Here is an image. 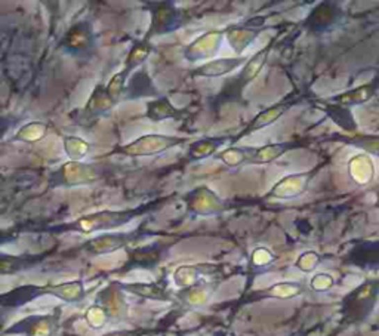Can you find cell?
<instances>
[{"instance_id":"obj_29","label":"cell","mask_w":379,"mask_h":336,"mask_svg":"<svg viewBox=\"0 0 379 336\" xmlns=\"http://www.w3.org/2000/svg\"><path fill=\"white\" fill-rule=\"evenodd\" d=\"M126 76H128V74H126L124 72L116 74V76H114V77L110 80V83H108L107 88H106V94H107V97L111 99L113 104L118 101V98H119L120 94H122L123 86H124V79H126Z\"/></svg>"},{"instance_id":"obj_7","label":"cell","mask_w":379,"mask_h":336,"mask_svg":"<svg viewBox=\"0 0 379 336\" xmlns=\"http://www.w3.org/2000/svg\"><path fill=\"white\" fill-rule=\"evenodd\" d=\"M135 239V234H102L85 243V250L92 255H106L116 252Z\"/></svg>"},{"instance_id":"obj_27","label":"cell","mask_w":379,"mask_h":336,"mask_svg":"<svg viewBox=\"0 0 379 336\" xmlns=\"http://www.w3.org/2000/svg\"><path fill=\"white\" fill-rule=\"evenodd\" d=\"M46 134V126L42 123H30L22 127V129L17 134L18 140L24 141H38Z\"/></svg>"},{"instance_id":"obj_12","label":"cell","mask_w":379,"mask_h":336,"mask_svg":"<svg viewBox=\"0 0 379 336\" xmlns=\"http://www.w3.org/2000/svg\"><path fill=\"white\" fill-rule=\"evenodd\" d=\"M46 287H48V295H54L56 298L65 301V303H77V301H82L85 298V287L80 280L46 286Z\"/></svg>"},{"instance_id":"obj_1","label":"cell","mask_w":379,"mask_h":336,"mask_svg":"<svg viewBox=\"0 0 379 336\" xmlns=\"http://www.w3.org/2000/svg\"><path fill=\"white\" fill-rule=\"evenodd\" d=\"M296 144H271L262 148H229L220 154L224 163L229 166H237L240 163H268L274 159L280 157L286 152H289Z\"/></svg>"},{"instance_id":"obj_10","label":"cell","mask_w":379,"mask_h":336,"mask_svg":"<svg viewBox=\"0 0 379 336\" xmlns=\"http://www.w3.org/2000/svg\"><path fill=\"white\" fill-rule=\"evenodd\" d=\"M376 83L378 82L362 85L359 88L346 92V94H339L334 98H330L329 102L337 104V106L346 107V109H350L353 106H360V104H364L366 101H369L373 97L376 90Z\"/></svg>"},{"instance_id":"obj_21","label":"cell","mask_w":379,"mask_h":336,"mask_svg":"<svg viewBox=\"0 0 379 336\" xmlns=\"http://www.w3.org/2000/svg\"><path fill=\"white\" fill-rule=\"evenodd\" d=\"M160 259V250L156 248H143L131 253L129 264L136 266H152Z\"/></svg>"},{"instance_id":"obj_4","label":"cell","mask_w":379,"mask_h":336,"mask_svg":"<svg viewBox=\"0 0 379 336\" xmlns=\"http://www.w3.org/2000/svg\"><path fill=\"white\" fill-rule=\"evenodd\" d=\"M341 17L342 10L337 3L325 2L313 10L312 15L307 18L305 26L314 33H323L328 29L334 27Z\"/></svg>"},{"instance_id":"obj_20","label":"cell","mask_w":379,"mask_h":336,"mask_svg":"<svg viewBox=\"0 0 379 336\" xmlns=\"http://www.w3.org/2000/svg\"><path fill=\"white\" fill-rule=\"evenodd\" d=\"M175 19L174 6L170 5H160L153 15V30L157 33H163L169 27H172V22Z\"/></svg>"},{"instance_id":"obj_15","label":"cell","mask_w":379,"mask_h":336,"mask_svg":"<svg viewBox=\"0 0 379 336\" xmlns=\"http://www.w3.org/2000/svg\"><path fill=\"white\" fill-rule=\"evenodd\" d=\"M318 107L323 109L329 118L334 120L339 127H342V129H346L348 132L355 131V120L353 118L350 109L337 106V104H332V102L318 104Z\"/></svg>"},{"instance_id":"obj_8","label":"cell","mask_w":379,"mask_h":336,"mask_svg":"<svg viewBox=\"0 0 379 336\" xmlns=\"http://www.w3.org/2000/svg\"><path fill=\"white\" fill-rule=\"evenodd\" d=\"M246 61L243 56H233V58H220V60H213L206 63L204 65L199 67L194 74L202 77H220L228 73L234 72L237 67L242 65Z\"/></svg>"},{"instance_id":"obj_14","label":"cell","mask_w":379,"mask_h":336,"mask_svg":"<svg viewBox=\"0 0 379 336\" xmlns=\"http://www.w3.org/2000/svg\"><path fill=\"white\" fill-rule=\"evenodd\" d=\"M65 48L70 51H82L89 48L90 45V27L88 22H80V24L70 29L64 39Z\"/></svg>"},{"instance_id":"obj_30","label":"cell","mask_w":379,"mask_h":336,"mask_svg":"<svg viewBox=\"0 0 379 336\" xmlns=\"http://www.w3.org/2000/svg\"><path fill=\"white\" fill-rule=\"evenodd\" d=\"M355 147L363 148L364 152H369L375 156H379V136H362L359 140L351 141Z\"/></svg>"},{"instance_id":"obj_24","label":"cell","mask_w":379,"mask_h":336,"mask_svg":"<svg viewBox=\"0 0 379 336\" xmlns=\"http://www.w3.org/2000/svg\"><path fill=\"white\" fill-rule=\"evenodd\" d=\"M197 193L196 199H194V203H191V207L199 214H208L211 211H215V207H218V200L215 194H212L208 190H202Z\"/></svg>"},{"instance_id":"obj_23","label":"cell","mask_w":379,"mask_h":336,"mask_svg":"<svg viewBox=\"0 0 379 336\" xmlns=\"http://www.w3.org/2000/svg\"><path fill=\"white\" fill-rule=\"evenodd\" d=\"M223 144V140H213V138H206L199 143L194 144L190 150L191 159H203L206 156H211L216 152V148Z\"/></svg>"},{"instance_id":"obj_32","label":"cell","mask_w":379,"mask_h":336,"mask_svg":"<svg viewBox=\"0 0 379 336\" xmlns=\"http://www.w3.org/2000/svg\"><path fill=\"white\" fill-rule=\"evenodd\" d=\"M6 239H9V233H0V243H3Z\"/></svg>"},{"instance_id":"obj_18","label":"cell","mask_w":379,"mask_h":336,"mask_svg":"<svg viewBox=\"0 0 379 336\" xmlns=\"http://www.w3.org/2000/svg\"><path fill=\"white\" fill-rule=\"evenodd\" d=\"M181 114L179 110H177L172 104L169 102L168 98H160L157 101L148 102L147 107V118L152 120H165L170 118H178Z\"/></svg>"},{"instance_id":"obj_16","label":"cell","mask_w":379,"mask_h":336,"mask_svg":"<svg viewBox=\"0 0 379 336\" xmlns=\"http://www.w3.org/2000/svg\"><path fill=\"white\" fill-rule=\"evenodd\" d=\"M39 259L38 257H14V255L0 253V274H14L30 269Z\"/></svg>"},{"instance_id":"obj_3","label":"cell","mask_w":379,"mask_h":336,"mask_svg":"<svg viewBox=\"0 0 379 336\" xmlns=\"http://www.w3.org/2000/svg\"><path fill=\"white\" fill-rule=\"evenodd\" d=\"M184 140L177 136L166 135H144L138 138L134 143L124 145L122 153L126 156H153L157 153L166 152L168 148L182 144Z\"/></svg>"},{"instance_id":"obj_11","label":"cell","mask_w":379,"mask_h":336,"mask_svg":"<svg viewBox=\"0 0 379 336\" xmlns=\"http://www.w3.org/2000/svg\"><path fill=\"white\" fill-rule=\"evenodd\" d=\"M258 29H254L250 24L242 26V27H233L227 31V39L232 48L237 55L242 54L248 46L258 38Z\"/></svg>"},{"instance_id":"obj_6","label":"cell","mask_w":379,"mask_h":336,"mask_svg":"<svg viewBox=\"0 0 379 336\" xmlns=\"http://www.w3.org/2000/svg\"><path fill=\"white\" fill-rule=\"evenodd\" d=\"M55 317L54 316H39L22 320L13 328L8 329V333H17L24 336H52L55 330Z\"/></svg>"},{"instance_id":"obj_13","label":"cell","mask_w":379,"mask_h":336,"mask_svg":"<svg viewBox=\"0 0 379 336\" xmlns=\"http://www.w3.org/2000/svg\"><path fill=\"white\" fill-rule=\"evenodd\" d=\"M123 291H128L134 295L154 299V301H169V295L163 286L157 283H128L120 285Z\"/></svg>"},{"instance_id":"obj_5","label":"cell","mask_w":379,"mask_h":336,"mask_svg":"<svg viewBox=\"0 0 379 336\" xmlns=\"http://www.w3.org/2000/svg\"><path fill=\"white\" fill-rule=\"evenodd\" d=\"M223 34L220 31H209L202 34L186 49V58L188 61H199L212 56L220 49Z\"/></svg>"},{"instance_id":"obj_25","label":"cell","mask_w":379,"mask_h":336,"mask_svg":"<svg viewBox=\"0 0 379 336\" xmlns=\"http://www.w3.org/2000/svg\"><path fill=\"white\" fill-rule=\"evenodd\" d=\"M197 275H199V270L196 269V266L186 265V266H179V269L174 273V280L177 286L190 289L193 287L194 283H196Z\"/></svg>"},{"instance_id":"obj_9","label":"cell","mask_w":379,"mask_h":336,"mask_svg":"<svg viewBox=\"0 0 379 336\" xmlns=\"http://www.w3.org/2000/svg\"><path fill=\"white\" fill-rule=\"evenodd\" d=\"M268 51H270V48H266V49L259 51L258 54H255L254 56L250 58V60L248 61V64L245 65V68L242 70V73H240L239 77H236V80L232 83L233 90H236V92H242L243 88H245L248 83H250L252 80H254V79L258 76V73L261 72L262 65L266 64V61H267Z\"/></svg>"},{"instance_id":"obj_26","label":"cell","mask_w":379,"mask_h":336,"mask_svg":"<svg viewBox=\"0 0 379 336\" xmlns=\"http://www.w3.org/2000/svg\"><path fill=\"white\" fill-rule=\"evenodd\" d=\"M150 52V46L145 42H140L134 46V49L131 51L128 60H126V70H123L126 74H128L132 68H135L136 65H140Z\"/></svg>"},{"instance_id":"obj_17","label":"cell","mask_w":379,"mask_h":336,"mask_svg":"<svg viewBox=\"0 0 379 336\" xmlns=\"http://www.w3.org/2000/svg\"><path fill=\"white\" fill-rule=\"evenodd\" d=\"M64 172V179L65 182L76 185V184H82V182H89L95 178L94 170L92 168L79 163V161H72L63 168Z\"/></svg>"},{"instance_id":"obj_28","label":"cell","mask_w":379,"mask_h":336,"mask_svg":"<svg viewBox=\"0 0 379 336\" xmlns=\"http://www.w3.org/2000/svg\"><path fill=\"white\" fill-rule=\"evenodd\" d=\"M108 312L102 308L101 305H94L90 307L86 312V320L89 326H92L94 329H99L104 326L108 320Z\"/></svg>"},{"instance_id":"obj_22","label":"cell","mask_w":379,"mask_h":336,"mask_svg":"<svg viewBox=\"0 0 379 336\" xmlns=\"http://www.w3.org/2000/svg\"><path fill=\"white\" fill-rule=\"evenodd\" d=\"M64 148H65V153L68 154V157L77 161L88 153L89 144L83 140H80V138L68 136L64 140Z\"/></svg>"},{"instance_id":"obj_31","label":"cell","mask_w":379,"mask_h":336,"mask_svg":"<svg viewBox=\"0 0 379 336\" xmlns=\"http://www.w3.org/2000/svg\"><path fill=\"white\" fill-rule=\"evenodd\" d=\"M104 336H140V332L136 330H119V332H111Z\"/></svg>"},{"instance_id":"obj_19","label":"cell","mask_w":379,"mask_h":336,"mask_svg":"<svg viewBox=\"0 0 379 336\" xmlns=\"http://www.w3.org/2000/svg\"><path fill=\"white\" fill-rule=\"evenodd\" d=\"M288 104H277V106H274V107H270L267 109L266 111H262L259 113L257 118L252 120V123L249 125L248 127V131L246 132H254V131H258V129H262V127H266L271 123H274L277 119H280L282 115L284 114V111L288 110Z\"/></svg>"},{"instance_id":"obj_33","label":"cell","mask_w":379,"mask_h":336,"mask_svg":"<svg viewBox=\"0 0 379 336\" xmlns=\"http://www.w3.org/2000/svg\"><path fill=\"white\" fill-rule=\"evenodd\" d=\"M378 203H379V200H378Z\"/></svg>"},{"instance_id":"obj_2","label":"cell","mask_w":379,"mask_h":336,"mask_svg":"<svg viewBox=\"0 0 379 336\" xmlns=\"http://www.w3.org/2000/svg\"><path fill=\"white\" fill-rule=\"evenodd\" d=\"M135 215H136L135 211H126V212L102 211L98 214L88 215L85 218H80L74 224L67 225L65 230H76V231H82V233H90V231L118 228L126 223H129Z\"/></svg>"}]
</instances>
